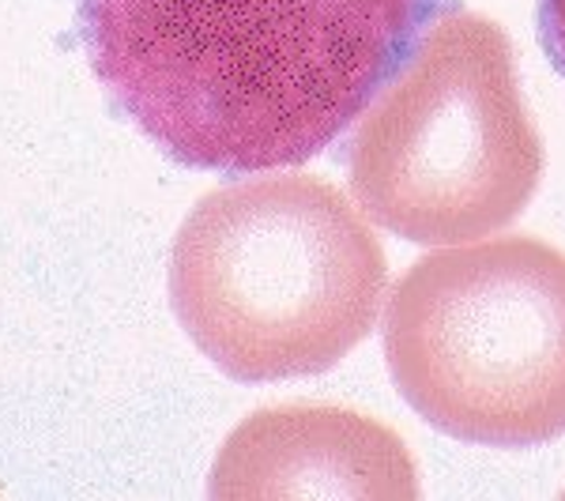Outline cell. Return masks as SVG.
I'll return each mask as SVG.
<instances>
[{
	"mask_svg": "<svg viewBox=\"0 0 565 501\" xmlns=\"http://www.w3.org/2000/svg\"><path fill=\"white\" fill-rule=\"evenodd\" d=\"M445 0H76L125 121L204 174L298 167L404 72Z\"/></svg>",
	"mask_w": 565,
	"mask_h": 501,
	"instance_id": "6da1fadb",
	"label": "cell"
},
{
	"mask_svg": "<svg viewBox=\"0 0 565 501\" xmlns=\"http://www.w3.org/2000/svg\"><path fill=\"white\" fill-rule=\"evenodd\" d=\"M388 260L354 204L321 178L212 189L170 249V306L242 385L313 377L373 332Z\"/></svg>",
	"mask_w": 565,
	"mask_h": 501,
	"instance_id": "7a4b0ae2",
	"label": "cell"
},
{
	"mask_svg": "<svg viewBox=\"0 0 565 501\" xmlns=\"http://www.w3.org/2000/svg\"><path fill=\"white\" fill-rule=\"evenodd\" d=\"M348 178L373 223L404 242L452 245L513 223L540 189L543 140L505 31L460 4L437 15L362 114Z\"/></svg>",
	"mask_w": 565,
	"mask_h": 501,
	"instance_id": "3957f363",
	"label": "cell"
},
{
	"mask_svg": "<svg viewBox=\"0 0 565 501\" xmlns=\"http://www.w3.org/2000/svg\"><path fill=\"white\" fill-rule=\"evenodd\" d=\"M385 362L434 430L490 449L565 434V253L535 238L437 249L392 287Z\"/></svg>",
	"mask_w": 565,
	"mask_h": 501,
	"instance_id": "277c9868",
	"label": "cell"
},
{
	"mask_svg": "<svg viewBox=\"0 0 565 501\" xmlns=\"http://www.w3.org/2000/svg\"><path fill=\"white\" fill-rule=\"evenodd\" d=\"M212 498H418V468L404 437L377 418L282 404L226 437Z\"/></svg>",
	"mask_w": 565,
	"mask_h": 501,
	"instance_id": "5b68a950",
	"label": "cell"
},
{
	"mask_svg": "<svg viewBox=\"0 0 565 501\" xmlns=\"http://www.w3.org/2000/svg\"><path fill=\"white\" fill-rule=\"evenodd\" d=\"M535 20H540L543 53L565 79V0H535Z\"/></svg>",
	"mask_w": 565,
	"mask_h": 501,
	"instance_id": "8992f818",
	"label": "cell"
}]
</instances>
